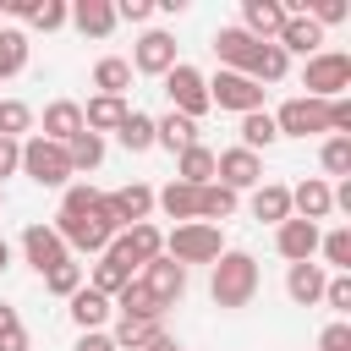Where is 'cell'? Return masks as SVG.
I'll list each match as a JSON object with an SVG mask.
<instances>
[{"instance_id": "obj_12", "label": "cell", "mask_w": 351, "mask_h": 351, "mask_svg": "<svg viewBox=\"0 0 351 351\" xmlns=\"http://www.w3.org/2000/svg\"><path fill=\"white\" fill-rule=\"evenodd\" d=\"M137 280H143V285L154 291V302H159L165 313H170V307H176V302L186 296V269H181L176 258H165V252H159L154 263H143V269H137Z\"/></svg>"}, {"instance_id": "obj_21", "label": "cell", "mask_w": 351, "mask_h": 351, "mask_svg": "<svg viewBox=\"0 0 351 351\" xmlns=\"http://www.w3.org/2000/svg\"><path fill=\"white\" fill-rule=\"evenodd\" d=\"M82 132V104H71V99H55V104H44V132L38 137H49V143H71Z\"/></svg>"}, {"instance_id": "obj_23", "label": "cell", "mask_w": 351, "mask_h": 351, "mask_svg": "<svg viewBox=\"0 0 351 351\" xmlns=\"http://www.w3.org/2000/svg\"><path fill=\"white\" fill-rule=\"evenodd\" d=\"M66 302H71V324H77L82 335H88V329H104V324H110V313H115V302H110V296H99L93 285H82V291H77V296H66Z\"/></svg>"}, {"instance_id": "obj_9", "label": "cell", "mask_w": 351, "mask_h": 351, "mask_svg": "<svg viewBox=\"0 0 351 351\" xmlns=\"http://www.w3.org/2000/svg\"><path fill=\"white\" fill-rule=\"evenodd\" d=\"M214 181H219L225 192H252V186H263V154H247V148L214 154Z\"/></svg>"}, {"instance_id": "obj_16", "label": "cell", "mask_w": 351, "mask_h": 351, "mask_svg": "<svg viewBox=\"0 0 351 351\" xmlns=\"http://www.w3.org/2000/svg\"><path fill=\"white\" fill-rule=\"evenodd\" d=\"M318 236H324V230L307 225V219H296V214H291L285 225H274V247H280L285 263H313V258H318Z\"/></svg>"}, {"instance_id": "obj_30", "label": "cell", "mask_w": 351, "mask_h": 351, "mask_svg": "<svg viewBox=\"0 0 351 351\" xmlns=\"http://www.w3.org/2000/svg\"><path fill=\"white\" fill-rule=\"evenodd\" d=\"M115 313H121V318H159V324H165V307L154 302V291H148L137 274H132V280H126V291L115 296Z\"/></svg>"}, {"instance_id": "obj_40", "label": "cell", "mask_w": 351, "mask_h": 351, "mask_svg": "<svg viewBox=\"0 0 351 351\" xmlns=\"http://www.w3.org/2000/svg\"><path fill=\"white\" fill-rule=\"evenodd\" d=\"M27 132H33V110H27L22 99H0V137L22 143Z\"/></svg>"}, {"instance_id": "obj_20", "label": "cell", "mask_w": 351, "mask_h": 351, "mask_svg": "<svg viewBox=\"0 0 351 351\" xmlns=\"http://www.w3.org/2000/svg\"><path fill=\"white\" fill-rule=\"evenodd\" d=\"M285 55H318V44H324V27L313 22V16H285V27H280V38H274Z\"/></svg>"}, {"instance_id": "obj_27", "label": "cell", "mask_w": 351, "mask_h": 351, "mask_svg": "<svg viewBox=\"0 0 351 351\" xmlns=\"http://www.w3.org/2000/svg\"><path fill=\"white\" fill-rule=\"evenodd\" d=\"M132 274H137L132 263H121L115 252H99V263H93V274H88V285H93L99 296H110V302H115V296L126 291V280H132Z\"/></svg>"}, {"instance_id": "obj_6", "label": "cell", "mask_w": 351, "mask_h": 351, "mask_svg": "<svg viewBox=\"0 0 351 351\" xmlns=\"http://www.w3.org/2000/svg\"><path fill=\"white\" fill-rule=\"evenodd\" d=\"M165 93H170V110L186 115V121H197V115L208 110V77H203L197 66H186V60H176V66L165 71Z\"/></svg>"}, {"instance_id": "obj_50", "label": "cell", "mask_w": 351, "mask_h": 351, "mask_svg": "<svg viewBox=\"0 0 351 351\" xmlns=\"http://www.w3.org/2000/svg\"><path fill=\"white\" fill-rule=\"evenodd\" d=\"M71 351H115V340L104 335V329H88V335H77V346Z\"/></svg>"}, {"instance_id": "obj_33", "label": "cell", "mask_w": 351, "mask_h": 351, "mask_svg": "<svg viewBox=\"0 0 351 351\" xmlns=\"http://www.w3.org/2000/svg\"><path fill=\"white\" fill-rule=\"evenodd\" d=\"M93 88L110 93V99H126V88H132V66H126L121 55H104V60L93 66Z\"/></svg>"}, {"instance_id": "obj_53", "label": "cell", "mask_w": 351, "mask_h": 351, "mask_svg": "<svg viewBox=\"0 0 351 351\" xmlns=\"http://www.w3.org/2000/svg\"><path fill=\"white\" fill-rule=\"evenodd\" d=\"M137 351H181V346H176L170 335H154V340H148V346H137Z\"/></svg>"}, {"instance_id": "obj_24", "label": "cell", "mask_w": 351, "mask_h": 351, "mask_svg": "<svg viewBox=\"0 0 351 351\" xmlns=\"http://www.w3.org/2000/svg\"><path fill=\"white\" fill-rule=\"evenodd\" d=\"M197 192H203V186L170 181L165 192H154V208H165V219H176V225H192V219H197Z\"/></svg>"}, {"instance_id": "obj_55", "label": "cell", "mask_w": 351, "mask_h": 351, "mask_svg": "<svg viewBox=\"0 0 351 351\" xmlns=\"http://www.w3.org/2000/svg\"><path fill=\"white\" fill-rule=\"evenodd\" d=\"M0 203H5V186H0Z\"/></svg>"}, {"instance_id": "obj_7", "label": "cell", "mask_w": 351, "mask_h": 351, "mask_svg": "<svg viewBox=\"0 0 351 351\" xmlns=\"http://www.w3.org/2000/svg\"><path fill=\"white\" fill-rule=\"evenodd\" d=\"M274 132H280V137H318V132H329V104L296 93V99H285V104L274 110Z\"/></svg>"}, {"instance_id": "obj_35", "label": "cell", "mask_w": 351, "mask_h": 351, "mask_svg": "<svg viewBox=\"0 0 351 351\" xmlns=\"http://www.w3.org/2000/svg\"><path fill=\"white\" fill-rule=\"evenodd\" d=\"M236 214V192H225L219 181H208L203 192H197V219L203 225H219V219H230Z\"/></svg>"}, {"instance_id": "obj_36", "label": "cell", "mask_w": 351, "mask_h": 351, "mask_svg": "<svg viewBox=\"0 0 351 351\" xmlns=\"http://www.w3.org/2000/svg\"><path fill=\"white\" fill-rule=\"evenodd\" d=\"M280 132H274V115L269 110H252V115H241V143L236 148H247V154H258V148H269Z\"/></svg>"}, {"instance_id": "obj_51", "label": "cell", "mask_w": 351, "mask_h": 351, "mask_svg": "<svg viewBox=\"0 0 351 351\" xmlns=\"http://www.w3.org/2000/svg\"><path fill=\"white\" fill-rule=\"evenodd\" d=\"M0 11H5V16H22V22H27V16L38 11V0H0Z\"/></svg>"}, {"instance_id": "obj_31", "label": "cell", "mask_w": 351, "mask_h": 351, "mask_svg": "<svg viewBox=\"0 0 351 351\" xmlns=\"http://www.w3.org/2000/svg\"><path fill=\"white\" fill-rule=\"evenodd\" d=\"M115 143H121L126 154H148V148H154V115H143V110H126V121L115 126Z\"/></svg>"}, {"instance_id": "obj_32", "label": "cell", "mask_w": 351, "mask_h": 351, "mask_svg": "<svg viewBox=\"0 0 351 351\" xmlns=\"http://www.w3.org/2000/svg\"><path fill=\"white\" fill-rule=\"evenodd\" d=\"M154 335H165V324H159V318H115V329H110L115 351H137V346H148Z\"/></svg>"}, {"instance_id": "obj_15", "label": "cell", "mask_w": 351, "mask_h": 351, "mask_svg": "<svg viewBox=\"0 0 351 351\" xmlns=\"http://www.w3.org/2000/svg\"><path fill=\"white\" fill-rule=\"evenodd\" d=\"M132 71H143V77H165L170 66H176V38L170 33H159V27H148L143 38H137V49H132V60H126Z\"/></svg>"}, {"instance_id": "obj_25", "label": "cell", "mask_w": 351, "mask_h": 351, "mask_svg": "<svg viewBox=\"0 0 351 351\" xmlns=\"http://www.w3.org/2000/svg\"><path fill=\"white\" fill-rule=\"evenodd\" d=\"M71 22H77V33H88V38H110V33H115V5H110V0H77V5H71Z\"/></svg>"}, {"instance_id": "obj_46", "label": "cell", "mask_w": 351, "mask_h": 351, "mask_svg": "<svg viewBox=\"0 0 351 351\" xmlns=\"http://www.w3.org/2000/svg\"><path fill=\"white\" fill-rule=\"evenodd\" d=\"M302 16H313L318 27H335V22H346V0H313Z\"/></svg>"}, {"instance_id": "obj_11", "label": "cell", "mask_w": 351, "mask_h": 351, "mask_svg": "<svg viewBox=\"0 0 351 351\" xmlns=\"http://www.w3.org/2000/svg\"><path fill=\"white\" fill-rule=\"evenodd\" d=\"M214 55H219V71H241V77H252L263 44H258L252 33H241V27H219V33H214Z\"/></svg>"}, {"instance_id": "obj_37", "label": "cell", "mask_w": 351, "mask_h": 351, "mask_svg": "<svg viewBox=\"0 0 351 351\" xmlns=\"http://www.w3.org/2000/svg\"><path fill=\"white\" fill-rule=\"evenodd\" d=\"M318 252L335 274H351V225H335L329 236H318Z\"/></svg>"}, {"instance_id": "obj_18", "label": "cell", "mask_w": 351, "mask_h": 351, "mask_svg": "<svg viewBox=\"0 0 351 351\" xmlns=\"http://www.w3.org/2000/svg\"><path fill=\"white\" fill-rule=\"evenodd\" d=\"M291 214H296V219H307V225L329 219V214H335V192H329V181H324V176L296 181V186H291Z\"/></svg>"}, {"instance_id": "obj_52", "label": "cell", "mask_w": 351, "mask_h": 351, "mask_svg": "<svg viewBox=\"0 0 351 351\" xmlns=\"http://www.w3.org/2000/svg\"><path fill=\"white\" fill-rule=\"evenodd\" d=\"M11 329H22V318H16V307L0 302V335H11Z\"/></svg>"}, {"instance_id": "obj_29", "label": "cell", "mask_w": 351, "mask_h": 351, "mask_svg": "<svg viewBox=\"0 0 351 351\" xmlns=\"http://www.w3.org/2000/svg\"><path fill=\"white\" fill-rule=\"evenodd\" d=\"M176 181L208 186V181H214V148H208V143H192L186 154H176Z\"/></svg>"}, {"instance_id": "obj_2", "label": "cell", "mask_w": 351, "mask_h": 351, "mask_svg": "<svg viewBox=\"0 0 351 351\" xmlns=\"http://www.w3.org/2000/svg\"><path fill=\"white\" fill-rule=\"evenodd\" d=\"M115 214H110V203H99L93 214H55V236L66 241V252H104L110 241H115Z\"/></svg>"}, {"instance_id": "obj_14", "label": "cell", "mask_w": 351, "mask_h": 351, "mask_svg": "<svg viewBox=\"0 0 351 351\" xmlns=\"http://www.w3.org/2000/svg\"><path fill=\"white\" fill-rule=\"evenodd\" d=\"M285 16H291V11H285V0H241V22H236V27H241V33H252L258 44H274V38H280V27H285Z\"/></svg>"}, {"instance_id": "obj_4", "label": "cell", "mask_w": 351, "mask_h": 351, "mask_svg": "<svg viewBox=\"0 0 351 351\" xmlns=\"http://www.w3.org/2000/svg\"><path fill=\"white\" fill-rule=\"evenodd\" d=\"M27 181H38V186H71V159H66V148L60 143H49V137H22V165H16Z\"/></svg>"}, {"instance_id": "obj_8", "label": "cell", "mask_w": 351, "mask_h": 351, "mask_svg": "<svg viewBox=\"0 0 351 351\" xmlns=\"http://www.w3.org/2000/svg\"><path fill=\"white\" fill-rule=\"evenodd\" d=\"M208 104L252 115V110H263V88L252 77H241V71H219V77H208Z\"/></svg>"}, {"instance_id": "obj_44", "label": "cell", "mask_w": 351, "mask_h": 351, "mask_svg": "<svg viewBox=\"0 0 351 351\" xmlns=\"http://www.w3.org/2000/svg\"><path fill=\"white\" fill-rule=\"evenodd\" d=\"M318 159H324V170H329V176H351V137H329Z\"/></svg>"}, {"instance_id": "obj_19", "label": "cell", "mask_w": 351, "mask_h": 351, "mask_svg": "<svg viewBox=\"0 0 351 351\" xmlns=\"http://www.w3.org/2000/svg\"><path fill=\"white\" fill-rule=\"evenodd\" d=\"M324 263H291L285 269V296L296 302V307H318L324 302Z\"/></svg>"}, {"instance_id": "obj_41", "label": "cell", "mask_w": 351, "mask_h": 351, "mask_svg": "<svg viewBox=\"0 0 351 351\" xmlns=\"http://www.w3.org/2000/svg\"><path fill=\"white\" fill-rule=\"evenodd\" d=\"M291 71V55L280 49V44H263V55H258V71H252V82L263 88V82H280Z\"/></svg>"}, {"instance_id": "obj_10", "label": "cell", "mask_w": 351, "mask_h": 351, "mask_svg": "<svg viewBox=\"0 0 351 351\" xmlns=\"http://www.w3.org/2000/svg\"><path fill=\"white\" fill-rule=\"evenodd\" d=\"M104 252H115L121 263H132V269H143V263H154L159 252H165V230L159 225H126V230H115V241L104 247Z\"/></svg>"}, {"instance_id": "obj_39", "label": "cell", "mask_w": 351, "mask_h": 351, "mask_svg": "<svg viewBox=\"0 0 351 351\" xmlns=\"http://www.w3.org/2000/svg\"><path fill=\"white\" fill-rule=\"evenodd\" d=\"M82 285H88V274H82V263H77V258H66L60 269H49V274H44V291H49V296H77Z\"/></svg>"}, {"instance_id": "obj_47", "label": "cell", "mask_w": 351, "mask_h": 351, "mask_svg": "<svg viewBox=\"0 0 351 351\" xmlns=\"http://www.w3.org/2000/svg\"><path fill=\"white\" fill-rule=\"evenodd\" d=\"M318 351H351V324H346V318H335V324L318 335Z\"/></svg>"}, {"instance_id": "obj_1", "label": "cell", "mask_w": 351, "mask_h": 351, "mask_svg": "<svg viewBox=\"0 0 351 351\" xmlns=\"http://www.w3.org/2000/svg\"><path fill=\"white\" fill-rule=\"evenodd\" d=\"M208 269H214V274H208V296H214V307H225V313L252 307V296H258V285H263V274H258V258H252V252L225 247Z\"/></svg>"}, {"instance_id": "obj_54", "label": "cell", "mask_w": 351, "mask_h": 351, "mask_svg": "<svg viewBox=\"0 0 351 351\" xmlns=\"http://www.w3.org/2000/svg\"><path fill=\"white\" fill-rule=\"evenodd\" d=\"M11 269V247H5V236H0V274Z\"/></svg>"}, {"instance_id": "obj_3", "label": "cell", "mask_w": 351, "mask_h": 351, "mask_svg": "<svg viewBox=\"0 0 351 351\" xmlns=\"http://www.w3.org/2000/svg\"><path fill=\"white\" fill-rule=\"evenodd\" d=\"M302 88H307V99H346L351 93V55L346 49H318V55H307V66H302Z\"/></svg>"}, {"instance_id": "obj_43", "label": "cell", "mask_w": 351, "mask_h": 351, "mask_svg": "<svg viewBox=\"0 0 351 351\" xmlns=\"http://www.w3.org/2000/svg\"><path fill=\"white\" fill-rule=\"evenodd\" d=\"M27 22H33L38 33H55V27H66V22H71V5H66V0H38V11H33Z\"/></svg>"}, {"instance_id": "obj_22", "label": "cell", "mask_w": 351, "mask_h": 351, "mask_svg": "<svg viewBox=\"0 0 351 351\" xmlns=\"http://www.w3.org/2000/svg\"><path fill=\"white\" fill-rule=\"evenodd\" d=\"M252 219H263V225H285V219H291V186H285V181H263V186H252Z\"/></svg>"}, {"instance_id": "obj_13", "label": "cell", "mask_w": 351, "mask_h": 351, "mask_svg": "<svg viewBox=\"0 0 351 351\" xmlns=\"http://www.w3.org/2000/svg\"><path fill=\"white\" fill-rule=\"evenodd\" d=\"M22 258H27V263L38 269V280H44V274L60 269L71 252H66V241L55 236V225H27V230H22Z\"/></svg>"}, {"instance_id": "obj_34", "label": "cell", "mask_w": 351, "mask_h": 351, "mask_svg": "<svg viewBox=\"0 0 351 351\" xmlns=\"http://www.w3.org/2000/svg\"><path fill=\"white\" fill-rule=\"evenodd\" d=\"M66 159H71V176H77V170H99V165H104V137H93V132L82 126V132L66 143Z\"/></svg>"}, {"instance_id": "obj_28", "label": "cell", "mask_w": 351, "mask_h": 351, "mask_svg": "<svg viewBox=\"0 0 351 351\" xmlns=\"http://www.w3.org/2000/svg\"><path fill=\"white\" fill-rule=\"evenodd\" d=\"M121 121H126V99H110V93H93V99H88V110H82V126H88L93 137L115 132Z\"/></svg>"}, {"instance_id": "obj_26", "label": "cell", "mask_w": 351, "mask_h": 351, "mask_svg": "<svg viewBox=\"0 0 351 351\" xmlns=\"http://www.w3.org/2000/svg\"><path fill=\"white\" fill-rule=\"evenodd\" d=\"M197 143V121H186V115H159L154 121V148H170V154H186Z\"/></svg>"}, {"instance_id": "obj_42", "label": "cell", "mask_w": 351, "mask_h": 351, "mask_svg": "<svg viewBox=\"0 0 351 351\" xmlns=\"http://www.w3.org/2000/svg\"><path fill=\"white\" fill-rule=\"evenodd\" d=\"M99 203H104V192H99V186H82V181L60 192V214H93Z\"/></svg>"}, {"instance_id": "obj_5", "label": "cell", "mask_w": 351, "mask_h": 351, "mask_svg": "<svg viewBox=\"0 0 351 351\" xmlns=\"http://www.w3.org/2000/svg\"><path fill=\"white\" fill-rule=\"evenodd\" d=\"M219 252H225V230H219V225H203V219L176 225V230L165 236V258H176L181 269H186V263H214Z\"/></svg>"}, {"instance_id": "obj_48", "label": "cell", "mask_w": 351, "mask_h": 351, "mask_svg": "<svg viewBox=\"0 0 351 351\" xmlns=\"http://www.w3.org/2000/svg\"><path fill=\"white\" fill-rule=\"evenodd\" d=\"M148 16H154L148 0H121V5H115V22H148Z\"/></svg>"}, {"instance_id": "obj_49", "label": "cell", "mask_w": 351, "mask_h": 351, "mask_svg": "<svg viewBox=\"0 0 351 351\" xmlns=\"http://www.w3.org/2000/svg\"><path fill=\"white\" fill-rule=\"evenodd\" d=\"M16 165H22V143L0 137V181H5V176H16Z\"/></svg>"}, {"instance_id": "obj_45", "label": "cell", "mask_w": 351, "mask_h": 351, "mask_svg": "<svg viewBox=\"0 0 351 351\" xmlns=\"http://www.w3.org/2000/svg\"><path fill=\"white\" fill-rule=\"evenodd\" d=\"M324 307L351 313V274H329V280H324Z\"/></svg>"}, {"instance_id": "obj_17", "label": "cell", "mask_w": 351, "mask_h": 351, "mask_svg": "<svg viewBox=\"0 0 351 351\" xmlns=\"http://www.w3.org/2000/svg\"><path fill=\"white\" fill-rule=\"evenodd\" d=\"M104 203H110L115 225L126 230V225H143V219L154 214V186H148V181H132V186H115V192H104Z\"/></svg>"}, {"instance_id": "obj_38", "label": "cell", "mask_w": 351, "mask_h": 351, "mask_svg": "<svg viewBox=\"0 0 351 351\" xmlns=\"http://www.w3.org/2000/svg\"><path fill=\"white\" fill-rule=\"evenodd\" d=\"M27 66V33L22 27H0V82L16 77Z\"/></svg>"}]
</instances>
